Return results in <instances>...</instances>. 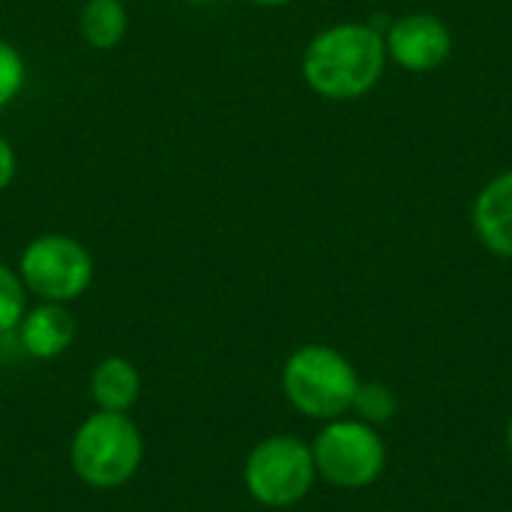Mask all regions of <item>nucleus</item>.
<instances>
[{
    "mask_svg": "<svg viewBox=\"0 0 512 512\" xmlns=\"http://www.w3.org/2000/svg\"><path fill=\"white\" fill-rule=\"evenodd\" d=\"M387 45L372 24L342 21L321 30L303 51L306 84L333 102L366 96L384 75Z\"/></svg>",
    "mask_w": 512,
    "mask_h": 512,
    "instance_id": "nucleus-1",
    "label": "nucleus"
},
{
    "mask_svg": "<svg viewBox=\"0 0 512 512\" xmlns=\"http://www.w3.org/2000/svg\"><path fill=\"white\" fill-rule=\"evenodd\" d=\"M144 441L126 414L99 411L81 423L72 438V468L93 489H117L129 483L141 465Z\"/></svg>",
    "mask_w": 512,
    "mask_h": 512,
    "instance_id": "nucleus-2",
    "label": "nucleus"
},
{
    "mask_svg": "<svg viewBox=\"0 0 512 512\" xmlns=\"http://www.w3.org/2000/svg\"><path fill=\"white\" fill-rule=\"evenodd\" d=\"M285 393L309 417H336L354 405L357 375L351 363L324 345H306L285 363Z\"/></svg>",
    "mask_w": 512,
    "mask_h": 512,
    "instance_id": "nucleus-3",
    "label": "nucleus"
},
{
    "mask_svg": "<svg viewBox=\"0 0 512 512\" xmlns=\"http://www.w3.org/2000/svg\"><path fill=\"white\" fill-rule=\"evenodd\" d=\"M21 282L48 303H69L93 282L90 252L66 234H42L21 252Z\"/></svg>",
    "mask_w": 512,
    "mask_h": 512,
    "instance_id": "nucleus-4",
    "label": "nucleus"
},
{
    "mask_svg": "<svg viewBox=\"0 0 512 512\" xmlns=\"http://www.w3.org/2000/svg\"><path fill=\"white\" fill-rule=\"evenodd\" d=\"M315 480L312 450L288 435L267 438L258 444L246 462V486L255 501L267 507L297 504Z\"/></svg>",
    "mask_w": 512,
    "mask_h": 512,
    "instance_id": "nucleus-5",
    "label": "nucleus"
},
{
    "mask_svg": "<svg viewBox=\"0 0 512 512\" xmlns=\"http://www.w3.org/2000/svg\"><path fill=\"white\" fill-rule=\"evenodd\" d=\"M315 471L345 489L369 486L384 468V444L363 423H333L315 441Z\"/></svg>",
    "mask_w": 512,
    "mask_h": 512,
    "instance_id": "nucleus-6",
    "label": "nucleus"
},
{
    "mask_svg": "<svg viewBox=\"0 0 512 512\" xmlns=\"http://www.w3.org/2000/svg\"><path fill=\"white\" fill-rule=\"evenodd\" d=\"M387 57H393L408 72H432L438 69L453 48L450 27L444 18L432 12H411L393 21V27L384 36Z\"/></svg>",
    "mask_w": 512,
    "mask_h": 512,
    "instance_id": "nucleus-7",
    "label": "nucleus"
},
{
    "mask_svg": "<svg viewBox=\"0 0 512 512\" xmlns=\"http://www.w3.org/2000/svg\"><path fill=\"white\" fill-rule=\"evenodd\" d=\"M474 228L486 249L512 258V171L498 174L474 201Z\"/></svg>",
    "mask_w": 512,
    "mask_h": 512,
    "instance_id": "nucleus-8",
    "label": "nucleus"
},
{
    "mask_svg": "<svg viewBox=\"0 0 512 512\" xmlns=\"http://www.w3.org/2000/svg\"><path fill=\"white\" fill-rule=\"evenodd\" d=\"M21 345L30 357H39V360H51V357H60L72 339H75V318L72 312L63 309V303H42L30 312H24L21 324Z\"/></svg>",
    "mask_w": 512,
    "mask_h": 512,
    "instance_id": "nucleus-9",
    "label": "nucleus"
},
{
    "mask_svg": "<svg viewBox=\"0 0 512 512\" xmlns=\"http://www.w3.org/2000/svg\"><path fill=\"white\" fill-rule=\"evenodd\" d=\"M90 393L96 405L108 414H126L141 393V378L138 369L123 360V357H108L93 369L90 378Z\"/></svg>",
    "mask_w": 512,
    "mask_h": 512,
    "instance_id": "nucleus-10",
    "label": "nucleus"
},
{
    "mask_svg": "<svg viewBox=\"0 0 512 512\" xmlns=\"http://www.w3.org/2000/svg\"><path fill=\"white\" fill-rule=\"evenodd\" d=\"M129 15L120 0H87L81 9V36L90 48L108 51L126 36Z\"/></svg>",
    "mask_w": 512,
    "mask_h": 512,
    "instance_id": "nucleus-11",
    "label": "nucleus"
},
{
    "mask_svg": "<svg viewBox=\"0 0 512 512\" xmlns=\"http://www.w3.org/2000/svg\"><path fill=\"white\" fill-rule=\"evenodd\" d=\"M24 318V282L15 270L0 264V333H9Z\"/></svg>",
    "mask_w": 512,
    "mask_h": 512,
    "instance_id": "nucleus-12",
    "label": "nucleus"
},
{
    "mask_svg": "<svg viewBox=\"0 0 512 512\" xmlns=\"http://www.w3.org/2000/svg\"><path fill=\"white\" fill-rule=\"evenodd\" d=\"M24 78H27V66H24L21 51L9 45L6 39H0V108L9 105L21 93Z\"/></svg>",
    "mask_w": 512,
    "mask_h": 512,
    "instance_id": "nucleus-13",
    "label": "nucleus"
},
{
    "mask_svg": "<svg viewBox=\"0 0 512 512\" xmlns=\"http://www.w3.org/2000/svg\"><path fill=\"white\" fill-rule=\"evenodd\" d=\"M354 408H357L366 420L384 423V420L393 417L396 402H393V396H390L387 387H381V384H366V387H357V393H354Z\"/></svg>",
    "mask_w": 512,
    "mask_h": 512,
    "instance_id": "nucleus-14",
    "label": "nucleus"
},
{
    "mask_svg": "<svg viewBox=\"0 0 512 512\" xmlns=\"http://www.w3.org/2000/svg\"><path fill=\"white\" fill-rule=\"evenodd\" d=\"M15 168H18L15 150H12V144L0 135V192L15 180Z\"/></svg>",
    "mask_w": 512,
    "mask_h": 512,
    "instance_id": "nucleus-15",
    "label": "nucleus"
},
{
    "mask_svg": "<svg viewBox=\"0 0 512 512\" xmlns=\"http://www.w3.org/2000/svg\"><path fill=\"white\" fill-rule=\"evenodd\" d=\"M249 3H255V6H285L291 0H249Z\"/></svg>",
    "mask_w": 512,
    "mask_h": 512,
    "instance_id": "nucleus-16",
    "label": "nucleus"
},
{
    "mask_svg": "<svg viewBox=\"0 0 512 512\" xmlns=\"http://www.w3.org/2000/svg\"><path fill=\"white\" fill-rule=\"evenodd\" d=\"M186 3H195V6H201V3H213V0H186Z\"/></svg>",
    "mask_w": 512,
    "mask_h": 512,
    "instance_id": "nucleus-17",
    "label": "nucleus"
},
{
    "mask_svg": "<svg viewBox=\"0 0 512 512\" xmlns=\"http://www.w3.org/2000/svg\"><path fill=\"white\" fill-rule=\"evenodd\" d=\"M507 441H510V453H512V420H510V432H507Z\"/></svg>",
    "mask_w": 512,
    "mask_h": 512,
    "instance_id": "nucleus-18",
    "label": "nucleus"
}]
</instances>
